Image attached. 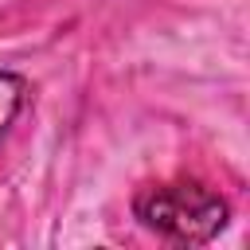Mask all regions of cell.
<instances>
[{"label": "cell", "mask_w": 250, "mask_h": 250, "mask_svg": "<svg viewBox=\"0 0 250 250\" xmlns=\"http://www.w3.org/2000/svg\"><path fill=\"white\" fill-rule=\"evenodd\" d=\"M133 211L148 230H156L172 242H184V246L211 242L227 227V203L195 180L145 184L133 199Z\"/></svg>", "instance_id": "obj_1"}, {"label": "cell", "mask_w": 250, "mask_h": 250, "mask_svg": "<svg viewBox=\"0 0 250 250\" xmlns=\"http://www.w3.org/2000/svg\"><path fill=\"white\" fill-rule=\"evenodd\" d=\"M23 78L20 74H4L0 70V137L8 133V125L16 121V113H20V105H23Z\"/></svg>", "instance_id": "obj_2"}]
</instances>
